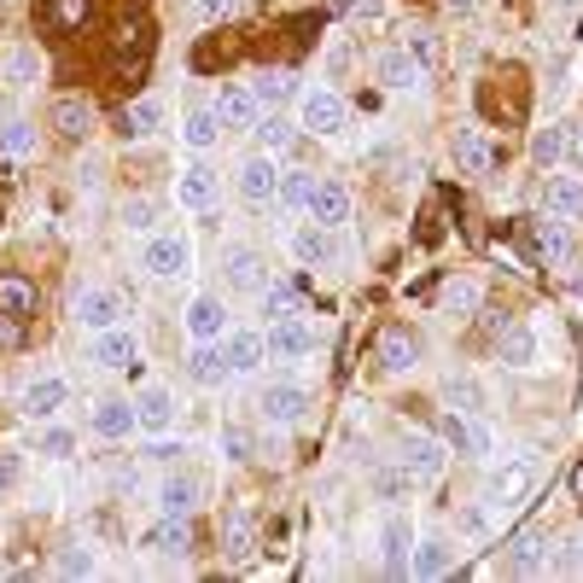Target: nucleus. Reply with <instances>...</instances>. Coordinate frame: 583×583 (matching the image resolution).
Returning a JSON list of instances; mask_svg holds the SVG:
<instances>
[{
	"label": "nucleus",
	"instance_id": "nucleus-6",
	"mask_svg": "<svg viewBox=\"0 0 583 583\" xmlns=\"http://www.w3.org/2000/svg\"><path fill=\"white\" fill-rule=\"evenodd\" d=\"M263 338H269V356H274V362H304V356L321 350V333H316L298 310H291V316H274Z\"/></svg>",
	"mask_w": 583,
	"mask_h": 583
},
{
	"label": "nucleus",
	"instance_id": "nucleus-26",
	"mask_svg": "<svg viewBox=\"0 0 583 583\" xmlns=\"http://www.w3.org/2000/svg\"><path fill=\"white\" fill-rule=\"evenodd\" d=\"M496 362L502 368H537V333L525 328V321H513V328H502L496 333Z\"/></svg>",
	"mask_w": 583,
	"mask_h": 583
},
{
	"label": "nucleus",
	"instance_id": "nucleus-45",
	"mask_svg": "<svg viewBox=\"0 0 583 583\" xmlns=\"http://www.w3.org/2000/svg\"><path fill=\"white\" fill-rule=\"evenodd\" d=\"M222 548H228V560H246L251 548H257L251 513H246V508H228V513H222Z\"/></svg>",
	"mask_w": 583,
	"mask_h": 583
},
{
	"label": "nucleus",
	"instance_id": "nucleus-33",
	"mask_svg": "<svg viewBox=\"0 0 583 583\" xmlns=\"http://www.w3.org/2000/svg\"><path fill=\"white\" fill-rule=\"evenodd\" d=\"M53 134H59V141H88V134H94V111H88V99H76V94L53 99Z\"/></svg>",
	"mask_w": 583,
	"mask_h": 583
},
{
	"label": "nucleus",
	"instance_id": "nucleus-31",
	"mask_svg": "<svg viewBox=\"0 0 583 583\" xmlns=\"http://www.w3.org/2000/svg\"><path fill=\"white\" fill-rule=\"evenodd\" d=\"M158 129H164V99L158 94H141L123 117H117V134H129V141H152Z\"/></svg>",
	"mask_w": 583,
	"mask_h": 583
},
{
	"label": "nucleus",
	"instance_id": "nucleus-21",
	"mask_svg": "<svg viewBox=\"0 0 583 583\" xmlns=\"http://www.w3.org/2000/svg\"><path fill=\"white\" fill-rule=\"evenodd\" d=\"M443 443H455L461 455L485 461V455H490V426L478 420V408H473V415H461V408H450V415H443Z\"/></svg>",
	"mask_w": 583,
	"mask_h": 583
},
{
	"label": "nucleus",
	"instance_id": "nucleus-55",
	"mask_svg": "<svg viewBox=\"0 0 583 583\" xmlns=\"http://www.w3.org/2000/svg\"><path fill=\"white\" fill-rule=\"evenodd\" d=\"M152 222H158V211H152L146 199H129V204H123V228H129V234H152Z\"/></svg>",
	"mask_w": 583,
	"mask_h": 583
},
{
	"label": "nucleus",
	"instance_id": "nucleus-60",
	"mask_svg": "<svg viewBox=\"0 0 583 583\" xmlns=\"http://www.w3.org/2000/svg\"><path fill=\"white\" fill-rule=\"evenodd\" d=\"M572 502L583 508V461H578V467H572Z\"/></svg>",
	"mask_w": 583,
	"mask_h": 583
},
{
	"label": "nucleus",
	"instance_id": "nucleus-59",
	"mask_svg": "<svg viewBox=\"0 0 583 583\" xmlns=\"http://www.w3.org/2000/svg\"><path fill=\"white\" fill-rule=\"evenodd\" d=\"M443 7H450L455 19H467V12H478V0H443Z\"/></svg>",
	"mask_w": 583,
	"mask_h": 583
},
{
	"label": "nucleus",
	"instance_id": "nucleus-49",
	"mask_svg": "<svg viewBox=\"0 0 583 583\" xmlns=\"http://www.w3.org/2000/svg\"><path fill=\"white\" fill-rule=\"evenodd\" d=\"M29 152H36V129L24 117H7L0 123V158H29Z\"/></svg>",
	"mask_w": 583,
	"mask_h": 583
},
{
	"label": "nucleus",
	"instance_id": "nucleus-11",
	"mask_svg": "<svg viewBox=\"0 0 583 583\" xmlns=\"http://www.w3.org/2000/svg\"><path fill=\"white\" fill-rule=\"evenodd\" d=\"M531 478H537L531 455H520V461H496V467L485 473V502H490V508H513V502H525Z\"/></svg>",
	"mask_w": 583,
	"mask_h": 583
},
{
	"label": "nucleus",
	"instance_id": "nucleus-52",
	"mask_svg": "<svg viewBox=\"0 0 583 583\" xmlns=\"http://www.w3.org/2000/svg\"><path fill=\"white\" fill-rule=\"evenodd\" d=\"M455 525L467 531V537H490V531H496V513H490V502H467V508L455 513Z\"/></svg>",
	"mask_w": 583,
	"mask_h": 583
},
{
	"label": "nucleus",
	"instance_id": "nucleus-41",
	"mask_svg": "<svg viewBox=\"0 0 583 583\" xmlns=\"http://www.w3.org/2000/svg\"><path fill=\"white\" fill-rule=\"evenodd\" d=\"M531 234H537V246H543V257H548V263H560V257H572V222H566V216H537V222H531Z\"/></svg>",
	"mask_w": 583,
	"mask_h": 583
},
{
	"label": "nucleus",
	"instance_id": "nucleus-17",
	"mask_svg": "<svg viewBox=\"0 0 583 583\" xmlns=\"http://www.w3.org/2000/svg\"><path fill=\"white\" fill-rule=\"evenodd\" d=\"M234 187L246 204H274V187H281V164L269 158V152H257V158H246L234 169Z\"/></svg>",
	"mask_w": 583,
	"mask_h": 583
},
{
	"label": "nucleus",
	"instance_id": "nucleus-22",
	"mask_svg": "<svg viewBox=\"0 0 583 583\" xmlns=\"http://www.w3.org/2000/svg\"><path fill=\"white\" fill-rule=\"evenodd\" d=\"M94 19V0H36V24L47 36H76Z\"/></svg>",
	"mask_w": 583,
	"mask_h": 583
},
{
	"label": "nucleus",
	"instance_id": "nucleus-25",
	"mask_svg": "<svg viewBox=\"0 0 583 583\" xmlns=\"http://www.w3.org/2000/svg\"><path fill=\"white\" fill-rule=\"evenodd\" d=\"M141 548H152V555H164V560H187L193 555V531H187V520H164L158 525H146L141 531Z\"/></svg>",
	"mask_w": 583,
	"mask_h": 583
},
{
	"label": "nucleus",
	"instance_id": "nucleus-54",
	"mask_svg": "<svg viewBox=\"0 0 583 583\" xmlns=\"http://www.w3.org/2000/svg\"><path fill=\"white\" fill-rule=\"evenodd\" d=\"M239 7H246V0H193V19L199 24H222V19H234Z\"/></svg>",
	"mask_w": 583,
	"mask_h": 583
},
{
	"label": "nucleus",
	"instance_id": "nucleus-13",
	"mask_svg": "<svg viewBox=\"0 0 583 583\" xmlns=\"http://www.w3.org/2000/svg\"><path fill=\"white\" fill-rule=\"evenodd\" d=\"M222 356H228V380H246L269 362V338L263 328H228L222 333Z\"/></svg>",
	"mask_w": 583,
	"mask_h": 583
},
{
	"label": "nucleus",
	"instance_id": "nucleus-58",
	"mask_svg": "<svg viewBox=\"0 0 583 583\" xmlns=\"http://www.w3.org/2000/svg\"><path fill=\"white\" fill-rule=\"evenodd\" d=\"M12 478H19V455H0V490H12Z\"/></svg>",
	"mask_w": 583,
	"mask_h": 583
},
{
	"label": "nucleus",
	"instance_id": "nucleus-50",
	"mask_svg": "<svg viewBox=\"0 0 583 583\" xmlns=\"http://www.w3.org/2000/svg\"><path fill=\"white\" fill-rule=\"evenodd\" d=\"M222 455H228L234 461V467H246V461H257V432H251V426H222Z\"/></svg>",
	"mask_w": 583,
	"mask_h": 583
},
{
	"label": "nucleus",
	"instance_id": "nucleus-47",
	"mask_svg": "<svg viewBox=\"0 0 583 583\" xmlns=\"http://www.w3.org/2000/svg\"><path fill=\"white\" fill-rule=\"evenodd\" d=\"M478 304H485V286H478L473 274H455V281L443 286V310H450V316H473Z\"/></svg>",
	"mask_w": 583,
	"mask_h": 583
},
{
	"label": "nucleus",
	"instance_id": "nucleus-19",
	"mask_svg": "<svg viewBox=\"0 0 583 583\" xmlns=\"http://www.w3.org/2000/svg\"><path fill=\"white\" fill-rule=\"evenodd\" d=\"M408 548H415V520L408 513H385L380 525V560L391 578H408Z\"/></svg>",
	"mask_w": 583,
	"mask_h": 583
},
{
	"label": "nucleus",
	"instance_id": "nucleus-24",
	"mask_svg": "<svg viewBox=\"0 0 583 583\" xmlns=\"http://www.w3.org/2000/svg\"><path fill=\"white\" fill-rule=\"evenodd\" d=\"M443 572H455V543L415 537V548H408V578H443Z\"/></svg>",
	"mask_w": 583,
	"mask_h": 583
},
{
	"label": "nucleus",
	"instance_id": "nucleus-57",
	"mask_svg": "<svg viewBox=\"0 0 583 583\" xmlns=\"http://www.w3.org/2000/svg\"><path fill=\"white\" fill-rule=\"evenodd\" d=\"M19 345H24V321L0 310V350H19Z\"/></svg>",
	"mask_w": 583,
	"mask_h": 583
},
{
	"label": "nucleus",
	"instance_id": "nucleus-3",
	"mask_svg": "<svg viewBox=\"0 0 583 583\" xmlns=\"http://www.w3.org/2000/svg\"><path fill=\"white\" fill-rule=\"evenodd\" d=\"M129 316V304H123V291L117 286H76L71 291V321L82 333H99V328H117V321Z\"/></svg>",
	"mask_w": 583,
	"mask_h": 583
},
{
	"label": "nucleus",
	"instance_id": "nucleus-29",
	"mask_svg": "<svg viewBox=\"0 0 583 583\" xmlns=\"http://www.w3.org/2000/svg\"><path fill=\"white\" fill-rule=\"evenodd\" d=\"M543 211H548V216H566V222H578V216H583V181H578V176H560V169H548V187H543Z\"/></svg>",
	"mask_w": 583,
	"mask_h": 583
},
{
	"label": "nucleus",
	"instance_id": "nucleus-16",
	"mask_svg": "<svg viewBox=\"0 0 583 583\" xmlns=\"http://www.w3.org/2000/svg\"><path fill=\"white\" fill-rule=\"evenodd\" d=\"M222 281H228L234 298H251V291L269 286V263L251 246H228V251H222Z\"/></svg>",
	"mask_w": 583,
	"mask_h": 583
},
{
	"label": "nucleus",
	"instance_id": "nucleus-63",
	"mask_svg": "<svg viewBox=\"0 0 583 583\" xmlns=\"http://www.w3.org/2000/svg\"><path fill=\"white\" fill-rule=\"evenodd\" d=\"M181 7H193V0H181Z\"/></svg>",
	"mask_w": 583,
	"mask_h": 583
},
{
	"label": "nucleus",
	"instance_id": "nucleus-46",
	"mask_svg": "<svg viewBox=\"0 0 583 583\" xmlns=\"http://www.w3.org/2000/svg\"><path fill=\"white\" fill-rule=\"evenodd\" d=\"M0 71H7L12 88H36V82H41V59H36V47H7V53H0Z\"/></svg>",
	"mask_w": 583,
	"mask_h": 583
},
{
	"label": "nucleus",
	"instance_id": "nucleus-39",
	"mask_svg": "<svg viewBox=\"0 0 583 583\" xmlns=\"http://www.w3.org/2000/svg\"><path fill=\"white\" fill-rule=\"evenodd\" d=\"M181 141H187V152H211V146L222 141V117H216V106H193V111H187Z\"/></svg>",
	"mask_w": 583,
	"mask_h": 583
},
{
	"label": "nucleus",
	"instance_id": "nucleus-36",
	"mask_svg": "<svg viewBox=\"0 0 583 583\" xmlns=\"http://www.w3.org/2000/svg\"><path fill=\"white\" fill-rule=\"evenodd\" d=\"M193 508H199V485L187 473H169L158 485V513H169V520H193Z\"/></svg>",
	"mask_w": 583,
	"mask_h": 583
},
{
	"label": "nucleus",
	"instance_id": "nucleus-4",
	"mask_svg": "<svg viewBox=\"0 0 583 583\" xmlns=\"http://www.w3.org/2000/svg\"><path fill=\"white\" fill-rule=\"evenodd\" d=\"M478 106H485V117H496V123H513V117H525L531 106V76L513 64V71H496L485 88H478Z\"/></svg>",
	"mask_w": 583,
	"mask_h": 583
},
{
	"label": "nucleus",
	"instance_id": "nucleus-18",
	"mask_svg": "<svg viewBox=\"0 0 583 583\" xmlns=\"http://www.w3.org/2000/svg\"><path fill=\"white\" fill-rule=\"evenodd\" d=\"M181 328H187L193 345H204V338H222V333H228V304H222L216 291H199V298L181 310Z\"/></svg>",
	"mask_w": 583,
	"mask_h": 583
},
{
	"label": "nucleus",
	"instance_id": "nucleus-8",
	"mask_svg": "<svg viewBox=\"0 0 583 583\" xmlns=\"http://www.w3.org/2000/svg\"><path fill=\"white\" fill-rule=\"evenodd\" d=\"M88 362L106 368V373H129L141 362V338H134L123 321H117V328H99V333H88Z\"/></svg>",
	"mask_w": 583,
	"mask_h": 583
},
{
	"label": "nucleus",
	"instance_id": "nucleus-40",
	"mask_svg": "<svg viewBox=\"0 0 583 583\" xmlns=\"http://www.w3.org/2000/svg\"><path fill=\"white\" fill-rule=\"evenodd\" d=\"M257 141H263L269 158H286V152L298 146V123H291L286 111H269V117H257Z\"/></svg>",
	"mask_w": 583,
	"mask_h": 583
},
{
	"label": "nucleus",
	"instance_id": "nucleus-15",
	"mask_svg": "<svg viewBox=\"0 0 583 583\" xmlns=\"http://www.w3.org/2000/svg\"><path fill=\"white\" fill-rule=\"evenodd\" d=\"M350 211H356V199H350V187L345 181H338V176H316V193H310V211H304V216H310V222H321V228H345V222H350Z\"/></svg>",
	"mask_w": 583,
	"mask_h": 583
},
{
	"label": "nucleus",
	"instance_id": "nucleus-48",
	"mask_svg": "<svg viewBox=\"0 0 583 583\" xmlns=\"http://www.w3.org/2000/svg\"><path fill=\"white\" fill-rule=\"evenodd\" d=\"M403 47H408V59L420 64V76H426V82H432V76L443 71V47H438V36H432V29H415V36H408Z\"/></svg>",
	"mask_w": 583,
	"mask_h": 583
},
{
	"label": "nucleus",
	"instance_id": "nucleus-27",
	"mask_svg": "<svg viewBox=\"0 0 583 583\" xmlns=\"http://www.w3.org/2000/svg\"><path fill=\"white\" fill-rule=\"evenodd\" d=\"M0 310H7V316H19V321H29V316L41 310V286L29 281V274L7 269V274H0Z\"/></svg>",
	"mask_w": 583,
	"mask_h": 583
},
{
	"label": "nucleus",
	"instance_id": "nucleus-5",
	"mask_svg": "<svg viewBox=\"0 0 583 583\" xmlns=\"http://www.w3.org/2000/svg\"><path fill=\"white\" fill-rule=\"evenodd\" d=\"M257 408H263L269 426H298L316 408V391L298 385V380H269L263 391H257Z\"/></svg>",
	"mask_w": 583,
	"mask_h": 583
},
{
	"label": "nucleus",
	"instance_id": "nucleus-38",
	"mask_svg": "<svg viewBox=\"0 0 583 583\" xmlns=\"http://www.w3.org/2000/svg\"><path fill=\"white\" fill-rule=\"evenodd\" d=\"M368 485H373V496H380V502H408V496H415V473H408L403 461H380Z\"/></svg>",
	"mask_w": 583,
	"mask_h": 583
},
{
	"label": "nucleus",
	"instance_id": "nucleus-37",
	"mask_svg": "<svg viewBox=\"0 0 583 583\" xmlns=\"http://www.w3.org/2000/svg\"><path fill=\"white\" fill-rule=\"evenodd\" d=\"M310 193H316V169H291L274 187V204H281V216H304L310 211Z\"/></svg>",
	"mask_w": 583,
	"mask_h": 583
},
{
	"label": "nucleus",
	"instance_id": "nucleus-53",
	"mask_svg": "<svg viewBox=\"0 0 583 583\" xmlns=\"http://www.w3.org/2000/svg\"><path fill=\"white\" fill-rule=\"evenodd\" d=\"M59 572H64V578H94V572H99V555H88L82 543H71V548L59 555Z\"/></svg>",
	"mask_w": 583,
	"mask_h": 583
},
{
	"label": "nucleus",
	"instance_id": "nucleus-12",
	"mask_svg": "<svg viewBox=\"0 0 583 583\" xmlns=\"http://www.w3.org/2000/svg\"><path fill=\"white\" fill-rule=\"evenodd\" d=\"M64 403H71V380H64V373H36V380L19 391L24 420H59Z\"/></svg>",
	"mask_w": 583,
	"mask_h": 583
},
{
	"label": "nucleus",
	"instance_id": "nucleus-1",
	"mask_svg": "<svg viewBox=\"0 0 583 583\" xmlns=\"http://www.w3.org/2000/svg\"><path fill=\"white\" fill-rule=\"evenodd\" d=\"M298 129L316 134V141H333V134H345V129H350L345 94H338L333 82H316V88H304V94H298Z\"/></svg>",
	"mask_w": 583,
	"mask_h": 583
},
{
	"label": "nucleus",
	"instance_id": "nucleus-35",
	"mask_svg": "<svg viewBox=\"0 0 583 583\" xmlns=\"http://www.w3.org/2000/svg\"><path fill=\"white\" fill-rule=\"evenodd\" d=\"M187 373H193V385H222V380H228V356H222V338H204V345L187 350Z\"/></svg>",
	"mask_w": 583,
	"mask_h": 583
},
{
	"label": "nucleus",
	"instance_id": "nucleus-44",
	"mask_svg": "<svg viewBox=\"0 0 583 583\" xmlns=\"http://www.w3.org/2000/svg\"><path fill=\"white\" fill-rule=\"evenodd\" d=\"M251 94H257V106L286 111V99H298V82H291V71H257Z\"/></svg>",
	"mask_w": 583,
	"mask_h": 583
},
{
	"label": "nucleus",
	"instance_id": "nucleus-32",
	"mask_svg": "<svg viewBox=\"0 0 583 583\" xmlns=\"http://www.w3.org/2000/svg\"><path fill=\"white\" fill-rule=\"evenodd\" d=\"M566 158H572V123H548L531 134V164L537 169H560Z\"/></svg>",
	"mask_w": 583,
	"mask_h": 583
},
{
	"label": "nucleus",
	"instance_id": "nucleus-56",
	"mask_svg": "<svg viewBox=\"0 0 583 583\" xmlns=\"http://www.w3.org/2000/svg\"><path fill=\"white\" fill-rule=\"evenodd\" d=\"M350 59H356L350 41H333V47H328V82H345V76H350Z\"/></svg>",
	"mask_w": 583,
	"mask_h": 583
},
{
	"label": "nucleus",
	"instance_id": "nucleus-20",
	"mask_svg": "<svg viewBox=\"0 0 583 583\" xmlns=\"http://www.w3.org/2000/svg\"><path fill=\"white\" fill-rule=\"evenodd\" d=\"M286 251L298 257L304 269H333V257H338V246H333V228H321V222H304V228H291Z\"/></svg>",
	"mask_w": 583,
	"mask_h": 583
},
{
	"label": "nucleus",
	"instance_id": "nucleus-43",
	"mask_svg": "<svg viewBox=\"0 0 583 583\" xmlns=\"http://www.w3.org/2000/svg\"><path fill=\"white\" fill-rule=\"evenodd\" d=\"M29 450L47 455V461H71V455H76V432H71V426H59V420H36Z\"/></svg>",
	"mask_w": 583,
	"mask_h": 583
},
{
	"label": "nucleus",
	"instance_id": "nucleus-34",
	"mask_svg": "<svg viewBox=\"0 0 583 583\" xmlns=\"http://www.w3.org/2000/svg\"><path fill=\"white\" fill-rule=\"evenodd\" d=\"M455 164L467 169V176H490V169H496L490 134H485V129H461V134H455Z\"/></svg>",
	"mask_w": 583,
	"mask_h": 583
},
{
	"label": "nucleus",
	"instance_id": "nucleus-10",
	"mask_svg": "<svg viewBox=\"0 0 583 583\" xmlns=\"http://www.w3.org/2000/svg\"><path fill=\"white\" fill-rule=\"evenodd\" d=\"M373 362H380V373H408L420 362V333L403 328V321H391V328H380V338H373Z\"/></svg>",
	"mask_w": 583,
	"mask_h": 583
},
{
	"label": "nucleus",
	"instance_id": "nucleus-7",
	"mask_svg": "<svg viewBox=\"0 0 583 583\" xmlns=\"http://www.w3.org/2000/svg\"><path fill=\"white\" fill-rule=\"evenodd\" d=\"M129 403H134V432H146V438H164V432H176V415H181V403H176V391H169V385H141Z\"/></svg>",
	"mask_w": 583,
	"mask_h": 583
},
{
	"label": "nucleus",
	"instance_id": "nucleus-30",
	"mask_svg": "<svg viewBox=\"0 0 583 583\" xmlns=\"http://www.w3.org/2000/svg\"><path fill=\"white\" fill-rule=\"evenodd\" d=\"M216 117L222 129H257V117H263V106H257L251 88H239V82H228V88L216 94Z\"/></svg>",
	"mask_w": 583,
	"mask_h": 583
},
{
	"label": "nucleus",
	"instance_id": "nucleus-61",
	"mask_svg": "<svg viewBox=\"0 0 583 583\" xmlns=\"http://www.w3.org/2000/svg\"><path fill=\"white\" fill-rule=\"evenodd\" d=\"M572 158L583 164V123H572Z\"/></svg>",
	"mask_w": 583,
	"mask_h": 583
},
{
	"label": "nucleus",
	"instance_id": "nucleus-23",
	"mask_svg": "<svg viewBox=\"0 0 583 583\" xmlns=\"http://www.w3.org/2000/svg\"><path fill=\"white\" fill-rule=\"evenodd\" d=\"M88 426H94V438H106V443H123L134 432V403L129 397H99L88 408Z\"/></svg>",
	"mask_w": 583,
	"mask_h": 583
},
{
	"label": "nucleus",
	"instance_id": "nucleus-42",
	"mask_svg": "<svg viewBox=\"0 0 583 583\" xmlns=\"http://www.w3.org/2000/svg\"><path fill=\"white\" fill-rule=\"evenodd\" d=\"M513 578H543L548 572V543L543 531H525V537H513Z\"/></svg>",
	"mask_w": 583,
	"mask_h": 583
},
{
	"label": "nucleus",
	"instance_id": "nucleus-9",
	"mask_svg": "<svg viewBox=\"0 0 583 583\" xmlns=\"http://www.w3.org/2000/svg\"><path fill=\"white\" fill-rule=\"evenodd\" d=\"M176 204L187 216H216V204H222V176L211 164H187L181 176H176Z\"/></svg>",
	"mask_w": 583,
	"mask_h": 583
},
{
	"label": "nucleus",
	"instance_id": "nucleus-14",
	"mask_svg": "<svg viewBox=\"0 0 583 583\" xmlns=\"http://www.w3.org/2000/svg\"><path fill=\"white\" fill-rule=\"evenodd\" d=\"M397 461L415 473V485H432V478L450 467V450H443V438H432V432H408L397 443Z\"/></svg>",
	"mask_w": 583,
	"mask_h": 583
},
{
	"label": "nucleus",
	"instance_id": "nucleus-51",
	"mask_svg": "<svg viewBox=\"0 0 583 583\" xmlns=\"http://www.w3.org/2000/svg\"><path fill=\"white\" fill-rule=\"evenodd\" d=\"M443 403L461 408V415H473V408H478V385L467 380V373H450V380H443Z\"/></svg>",
	"mask_w": 583,
	"mask_h": 583
},
{
	"label": "nucleus",
	"instance_id": "nucleus-62",
	"mask_svg": "<svg viewBox=\"0 0 583 583\" xmlns=\"http://www.w3.org/2000/svg\"><path fill=\"white\" fill-rule=\"evenodd\" d=\"M572 566L583 572V531H578V543H572Z\"/></svg>",
	"mask_w": 583,
	"mask_h": 583
},
{
	"label": "nucleus",
	"instance_id": "nucleus-28",
	"mask_svg": "<svg viewBox=\"0 0 583 583\" xmlns=\"http://www.w3.org/2000/svg\"><path fill=\"white\" fill-rule=\"evenodd\" d=\"M373 76H380L391 94H408V88H420V82H426V76H420V64L408 59V47H385V53L373 59Z\"/></svg>",
	"mask_w": 583,
	"mask_h": 583
},
{
	"label": "nucleus",
	"instance_id": "nucleus-2",
	"mask_svg": "<svg viewBox=\"0 0 583 583\" xmlns=\"http://www.w3.org/2000/svg\"><path fill=\"white\" fill-rule=\"evenodd\" d=\"M187 269H193V239L187 234H158L152 228L141 239V274L146 281H181Z\"/></svg>",
	"mask_w": 583,
	"mask_h": 583
}]
</instances>
